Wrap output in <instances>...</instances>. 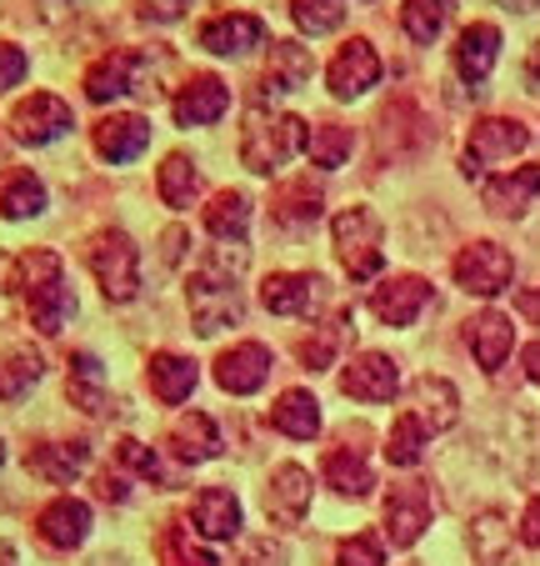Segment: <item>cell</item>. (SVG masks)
Masks as SVG:
<instances>
[{
  "label": "cell",
  "instance_id": "obj_1",
  "mask_svg": "<svg viewBox=\"0 0 540 566\" xmlns=\"http://www.w3.org/2000/svg\"><path fill=\"white\" fill-rule=\"evenodd\" d=\"M245 241H221L201 266L191 271V286H186V301H191V321L201 336H215L225 326H241L245 301H241V271H245Z\"/></svg>",
  "mask_w": 540,
  "mask_h": 566
},
{
  "label": "cell",
  "instance_id": "obj_2",
  "mask_svg": "<svg viewBox=\"0 0 540 566\" xmlns=\"http://www.w3.org/2000/svg\"><path fill=\"white\" fill-rule=\"evenodd\" d=\"M296 150H306V120L286 116V111L255 106L241 126V160L255 176H276Z\"/></svg>",
  "mask_w": 540,
  "mask_h": 566
},
{
  "label": "cell",
  "instance_id": "obj_3",
  "mask_svg": "<svg viewBox=\"0 0 540 566\" xmlns=\"http://www.w3.org/2000/svg\"><path fill=\"white\" fill-rule=\"evenodd\" d=\"M15 286H21L25 306H31V321L45 336H55L65 321L75 316V296H71V286H65V266L55 251H31V256H21Z\"/></svg>",
  "mask_w": 540,
  "mask_h": 566
},
{
  "label": "cell",
  "instance_id": "obj_4",
  "mask_svg": "<svg viewBox=\"0 0 540 566\" xmlns=\"http://www.w3.org/2000/svg\"><path fill=\"white\" fill-rule=\"evenodd\" d=\"M330 241H336L340 266L350 271V281H371L385 266V226L375 211L366 206H346V211L330 221Z\"/></svg>",
  "mask_w": 540,
  "mask_h": 566
},
{
  "label": "cell",
  "instance_id": "obj_5",
  "mask_svg": "<svg viewBox=\"0 0 540 566\" xmlns=\"http://www.w3.org/2000/svg\"><path fill=\"white\" fill-rule=\"evenodd\" d=\"M85 266L96 271L106 301H136L140 296V251L126 231H100L85 247Z\"/></svg>",
  "mask_w": 540,
  "mask_h": 566
},
{
  "label": "cell",
  "instance_id": "obj_6",
  "mask_svg": "<svg viewBox=\"0 0 540 566\" xmlns=\"http://www.w3.org/2000/svg\"><path fill=\"white\" fill-rule=\"evenodd\" d=\"M451 276H456V286L466 291V296L490 301V296H500V291H510V281H516V256H510L506 247H496V241H470V247L451 261Z\"/></svg>",
  "mask_w": 540,
  "mask_h": 566
},
{
  "label": "cell",
  "instance_id": "obj_7",
  "mask_svg": "<svg viewBox=\"0 0 540 566\" xmlns=\"http://www.w3.org/2000/svg\"><path fill=\"white\" fill-rule=\"evenodd\" d=\"M526 146H530V130L520 126L516 116H486V120H476V126H470L466 166H460V171L476 176V171H486V166H496V160L520 156Z\"/></svg>",
  "mask_w": 540,
  "mask_h": 566
},
{
  "label": "cell",
  "instance_id": "obj_8",
  "mask_svg": "<svg viewBox=\"0 0 540 566\" xmlns=\"http://www.w3.org/2000/svg\"><path fill=\"white\" fill-rule=\"evenodd\" d=\"M435 516V502H431V486L425 481H395L391 496H385V536L391 546H415L425 536Z\"/></svg>",
  "mask_w": 540,
  "mask_h": 566
},
{
  "label": "cell",
  "instance_id": "obj_9",
  "mask_svg": "<svg viewBox=\"0 0 540 566\" xmlns=\"http://www.w3.org/2000/svg\"><path fill=\"white\" fill-rule=\"evenodd\" d=\"M71 126H75L71 106H65L61 96H51V91H35V96H25L21 106L11 111V136L21 140V146H51V140H61Z\"/></svg>",
  "mask_w": 540,
  "mask_h": 566
},
{
  "label": "cell",
  "instance_id": "obj_10",
  "mask_svg": "<svg viewBox=\"0 0 540 566\" xmlns=\"http://www.w3.org/2000/svg\"><path fill=\"white\" fill-rule=\"evenodd\" d=\"M340 391H346L350 401L381 407V401H391V396L401 391V366H395V356H385V352H360L356 361L340 371Z\"/></svg>",
  "mask_w": 540,
  "mask_h": 566
},
{
  "label": "cell",
  "instance_id": "obj_11",
  "mask_svg": "<svg viewBox=\"0 0 540 566\" xmlns=\"http://www.w3.org/2000/svg\"><path fill=\"white\" fill-rule=\"evenodd\" d=\"M375 81H381V55H375L371 41H360V35L340 45L336 61L326 65V86H330V96H336V101L366 96Z\"/></svg>",
  "mask_w": 540,
  "mask_h": 566
},
{
  "label": "cell",
  "instance_id": "obj_12",
  "mask_svg": "<svg viewBox=\"0 0 540 566\" xmlns=\"http://www.w3.org/2000/svg\"><path fill=\"white\" fill-rule=\"evenodd\" d=\"M140 65H146V55H136V51L100 55V61L85 71V96L96 101V106H106V101L126 96V91H140V96H150V86H146V75H140Z\"/></svg>",
  "mask_w": 540,
  "mask_h": 566
},
{
  "label": "cell",
  "instance_id": "obj_13",
  "mask_svg": "<svg viewBox=\"0 0 540 566\" xmlns=\"http://www.w3.org/2000/svg\"><path fill=\"white\" fill-rule=\"evenodd\" d=\"M271 371H276V356H271V346H261V342H241L215 361V381H221V391H231V396L261 391V386L271 381Z\"/></svg>",
  "mask_w": 540,
  "mask_h": 566
},
{
  "label": "cell",
  "instance_id": "obj_14",
  "mask_svg": "<svg viewBox=\"0 0 540 566\" xmlns=\"http://www.w3.org/2000/svg\"><path fill=\"white\" fill-rule=\"evenodd\" d=\"M306 512H310V471L286 461V467H276L271 481H265V516L276 526H300Z\"/></svg>",
  "mask_w": 540,
  "mask_h": 566
},
{
  "label": "cell",
  "instance_id": "obj_15",
  "mask_svg": "<svg viewBox=\"0 0 540 566\" xmlns=\"http://www.w3.org/2000/svg\"><path fill=\"white\" fill-rule=\"evenodd\" d=\"M261 301L276 316H310L326 301V281L310 276V271H276V276L261 281Z\"/></svg>",
  "mask_w": 540,
  "mask_h": 566
},
{
  "label": "cell",
  "instance_id": "obj_16",
  "mask_svg": "<svg viewBox=\"0 0 540 566\" xmlns=\"http://www.w3.org/2000/svg\"><path fill=\"white\" fill-rule=\"evenodd\" d=\"M431 306V281L425 276H391L371 291V316L381 326H411Z\"/></svg>",
  "mask_w": 540,
  "mask_h": 566
},
{
  "label": "cell",
  "instance_id": "obj_17",
  "mask_svg": "<svg viewBox=\"0 0 540 566\" xmlns=\"http://www.w3.org/2000/svg\"><path fill=\"white\" fill-rule=\"evenodd\" d=\"M466 342H470V356L480 361V371L496 376L510 361V352H516V326H510L506 311H480V316L466 321Z\"/></svg>",
  "mask_w": 540,
  "mask_h": 566
},
{
  "label": "cell",
  "instance_id": "obj_18",
  "mask_svg": "<svg viewBox=\"0 0 540 566\" xmlns=\"http://www.w3.org/2000/svg\"><path fill=\"white\" fill-rule=\"evenodd\" d=\"M225 111H231V91H225V81H215V75H191L186 86H180V96L170 101V116H176V126H211V120H221Z\"/></svg>",
  "mask_w": 540,
  "mask_h": 566
},
{
  "label": "cell",
  "instance_id": "obj_19",
  "mask_svg": "<svg viewBox=\"0 0 540 566\" xmlns=\"http://www.w3.org/2000/svg\"><path fill=\"white\" fill-rule=\"evenodd\" d=\"M310 75H316V55H310V45L271 41V61H265V75H261L265 96H290V91L310 86Z\"/></svg>",
  "mask_w": 540,
  "mask_h": 566
},
{
  "label": "cell",
  "instance_id": "obj_20",
  "mask_svg": "<svg viewBox=\"0 0 540 566\" xmlns=\"http://www.w3.org/2000/svg\"><path fill=\"white\" fill-rule=\"evenodd\" d=\"M201 45L211 55H245L251 45H265V21L251 11H221L201 25Z\"/></svg>",
  "mask_w": 540,
  "mask_h": 566
},
{
  "label": "cell",
  "instance_id": "obj_21",
  "mask_svg": "<svg viewBox=\"0 0 540 566\" xmlns=\"http://www.w3.org/2000/svg\"><path fill=\"white\" fill-rule=\"evenodd\" d=\"M405 411H415V417L425 421V431L435 437V431H451L460 421V396L445 376H415L411 381V407Z\"/></svg>",
  "mask_w": 540,
  "mask_h": 566
},
{
  "label": "cell",
  "instance_id": "obj_22",
  "mask_svg": "<svg viewBox=\"0 0 540 566\" xmlns=\"http://www.w3.org/2000/svg\"><path fill=\"white\" fill-rule=\"evenodd\" d=\"M35 532H41V542L55 546V552H75V546L91 536V506L75 502V496H55V502L35 516Z\"/></svg>",
  "mask_w": 540,
  "mask_h": 566
},
{
  "label": "cell",
  "instance_id": "obj_23",
  "mask_svg": "<svg viewBox=\"0 0 540 566\" xmlns=\"http://www.w3.org/2000/svg\"><path fill=\"white\" fill-rule=\"evenodd\" d=\"M451 61H456V71H460V81H466V86H480V81L496 71V61H500V31L490 21L466 25Z\"/></svg>",
  "mask_w": 540,
  "mask_h": 566
},
{
  "label": "cell",
  "instance_id": "obj_24",
  "mask_svg": "<svg viewBox=\"0 0 540 566\" xmlns=\"http://www.w3.org/2000/svg\"><path fill=\"white\" fill-rule=\"evenodd\" d=\"M191 522L205 542H235L241 536V502L225 486H205L191 502Z\"/></svg>",
  "mask_w": 540,
  "mask_h": 566
},
{
  "label": "cell",
  "instance_id": "obj_25",
  "mask_svg": "<svg viewBox=\"0 0 540 566\" xmlns=\"http://www.w3.org/2000/svg\"><path fill=\"white\" fill-rule=\"evenodd\" d=\"M540 196V166H516L506 176H490L480 186V201L496 216H526V206Z\"/></svg>",
  "mask_w": 540,
  "mask_h": 566
},
{
  "label": "cell",
  "instance_id": "obj_26",
  "mask_svg": "<svg viewBox=\"0 0 540 566\" xmlns=\"http://www.w3.org/2000/svg\"><path fill=\"white\" fill-rule=\"evenodd\" d=\"M150 146V120L146 116H106L96 126V150L110 166H126Z\"/></svg>",
  "mask_w": 540,
  "mask_h": 566
},
{
  "label": "cell",
  "instance_id": "obj_27",
  "mask_svg": "<svg viewBox=\"0 0 540 566\" xmlns=\"http://www.w3.org/2000/svg\"><path fill=\"white\" fill-rule=\"evenodd\" d=\"M85 461H91V447H85V441H45V447L25 451V467H31L41 481H51V486L75 481L85 471Z\"/></svg>",
  "mask_w": 540,
  "mask_h": 566
},
{
  "label": "cell",
  "instance_id": "obj_28",
  "mask_svg": "<svg viewBox=\"0 0 540 566\" xmlns=\"http://www.w3.org/2000/svg\"><path fill=\"white\" fill-rule=\"evenodd\" d=\"M150 391H156V401H166V407H180L186 396L195 391V381H201V371H195L191 356L180 352H156L150 356Z\"/></svg>",
  "mask_w": 540,
  "mask_h": 566
},
{
  "label": "cell",
  "instance_id": "obj_29",
  "mask_svg": "<svg viewBox=\"0 0 540 566\" xmlns=\"http://www.w3.org/2000/svg\"><path fill=\"white\" fill-rule=\"evenodd\" d=\"M221 427H215L205 411H191V417H180L176 427H170V451H176L180 461H191V467H201V461H215L221 457Z\"/></svg>",
  "mask_w": 540,
  "mask_h": 566
},
{
  "label": "cell",
  "instance_id": "obj_30",
  "mask_svg": "<svg viewBox=\"0 0 540 566\" xmlns=\"http://www.w3.org/2000/svg\"><path fill=\"white\" fill-rule=\"evenodd\" d=\"M271 427L290 441L320 437V401L306 391V386H290V391H280L276 407H271Z\"/></svg>",
  "mask_w": 540,
  "mask_h": 566
},
{
  "label": "cell",
  "instance_id": "obj_31",
  "mask_svg": "<svg viewBox=\"0 0 540 566\" xmlns=\"http://www.w3.org/2000/svg\"><path fill=\"white\" fill-rule=\"evenodd\" d=\"M320 186L310 181V176H296V181H286L276 191V201H271V216H276L280 226H290V231H306V226L320 221Z\"/></svg>",
  "mask_w": 540,
  "mask_h": 566
},
{
  "label": "cell",
  "instance_id": "obj_32",
  "mask_svg": "<svg viewBox=\"0 0 540 566\" xmlns=\"http://www.w3.org/2000/svg\"><path fill=\"white\" fill-rule=\"evenodd\" d=\"M156 191H160V201H166L170 211H191V201L201 196V171H195V160L186 156V150H176V156L160 160Z\"/></svg>",
  "mask_w": 540,
  "mask_h": 566
},
{
  "label": "cell",
  "instance_id": "obj_33",
  "mask_svg": "<svg viewBox=\"0 0 540 566\" xmlns=\"http://www.w3.org/2000/svg\"><path fill=\"white\" fill-rule=\"evenodd\" d=\"M65 391H71V407L91 411V417L106 411V366H100L91 352H75L71 376H65Z\"/></svg>",
  "mask_w": 540,
  "mask_h": 566
},
{
  "label": "cell",
  "instance_id": "obj_34",
  "mask_svg": "<svg viewBox=\"0 0 540 566\" xmlns=\"http://www.w3.org/2000/svg\"><path fill=\"white\" fill-rule=\"evenodd\" d=\"M45 211V186L31 171H6L0 176V216L6 221H25V216Z\"/></svg>",
  "mask_w": 540,
  "mask_h": 566
},
{
  "label": "cell",
  "instance_id": "obj_35",
  "mask_svg": "<svg viewBox=\"0 0 540 566\" xmlns=\"http://www.w3.org/2000/svg\"><path fill=\"white\" fill-rule=\"evenodd\" d=\"M326 486L330 492H340V496H371V486H375V476H371V467H366V457H360L356 447H340V451H330L326 457Z\"/></svg>",
  "mask_w": 540,
  "mask_h": 566
},
{
  "label": "cell",
  "instance_id": "obj_36",
  "mask_svg": "<svg viewBox=\"0 0 540 566\" xmlns=\"http://www.w3.org/2000/svg\"><path fill=\"white\" fill-rule=\"evenodd\" d=\"M245 226H251V196L245 191H221L205 206V231L215 241H245Z\"/></svg>",
  "mask_w": 540,
  "mask_h": 566
},
{
  "label": "cell",
  "instance_id": "obj_37",
  "mask_svg": "<svg viewBox=\"0 0 540 566\" xmlns=\"http://www.w3.org/2000/svg\"><path fill=\"white\" fill-rule=\"evenodd\" d=\"M456 15V0H405L401 6V31L411 35L415 45H431L435 35L451 25Z\"/></svg>",
  "mask_w": 540,
  "mask_h": 566
},
{
  "label": "cell",
  "instance_id": "obj_38",
  "mask_svg": "<svg viewBox=\"0 0 540 566\" xmlns=\"http://www.w3.org/2000/svg\"><path fill=\"white\" fill-rule=\"evenodd\" d=\"M425 447H431L425 421L415 417V411H401V417L391 421V437H385V461H391V467H421Z\"/></svg>",
  "mask_w": 540,
  "mask_h": 566
},
{
  "label": "cell",
  "instance_id": "obj_39",
  "mask_svg": "<svg viewBox=\"0 0 540 566\" xmlns=\"http://www.w3.org/2000/svg\"><path fill=\"white\" fill-rule=\"evenodd\" d=\"M470 556L480 566H500L510 556V516L506 512H480L470 522Z\"/></svg>",
  "mask_w": 540,
  "mask_h": 566
},
{
  "label": "cell",
  "instance_id": "obj_40",
  "mask_svg": "<svg viewBox=\"0 0 540 566\" xmlns=\"http://www.w3.org/2000/svg\"><path fill=\"white\" fill-rule=\"evenodd\" d=\"M350 146H356L350 126H336V120L306 126V156H310V166H320V171H336V166H346Z\"/></svg>",
  "mask_w": 540,
  "mask_h": 566
},
{
  "label": "cell",
  "instance_id": "obj_41",
  "mask_svg": "<svg viewBox=\"0 0 540 566\" xmlns=\"http://www.w3.org/2000/svg\"><path fill=\"white\" fill-rule=\"evenodd\" d=\"M350 332H356V316H350V311H336L326 326H316V336H306V342H300V361H306L310 371H326V366L336 361V352L346 346Z\"/></svg>",
  "mask_w": 540,
  "mask_h": 566
},
{
  "label": "cell",
  "instance_id": "obj_42",
  "mask_svg": "<svg viewBox=\"0 0 540 566\" xmlns=\"http://www.w3.org/2000/svg\"><path fill=\"white\" fill-rule=\"evenodd\" d=\"M41 352L31 346H11V352H0V401H21L35 381H41Z\"/></svg>",
  "mask_w": 540,
  "mask_h": 566
},
{
  "label": "cell",
  "instance_id": "obj_43",
  "mask_svg": "<svg viewBox=\"0 0 540 566\" xmlns=\"http://www.w3.org/2000/svg\"><path fill=\"white\" fill-rule=\"evenodd\" d=\"M290 21L306 35H330L346 21V6L340 0H290Z\"/></svg>",
  "mask_w": 540,
  "mask_h": 566
},
{
  "label": "cell",
  "instance_id": "obj_44",
  "mask_svg": "<svg viewBox=\"0 0 540 566\" xmlns=\"http://www.w3.org/2000/svg\"><path fill=\"white\" fill-rule=\"evenodd\" d=\"M336 566H385V542L375 532H360L336 546Z\"/></svg>",
  "mask_w": 540,
  "mask_h": 566
},
{
  "label": "cell",
  "instance_id": "obj_45",
  "mask_svg": "<svg viewBox=\"0 0 540 566\" xmlns=\"http://www.w3.org/2000/svg\"><path fill=\"white\" fill-rule=\"evenodd\" d=\"M116 457L126 461V467L136 471V476H146V481H160V486H170V471L160 467V457H156L150 447H140V441H130V437H126V441L116 447Z\"/></svg>",
  "mask_w": 540,
  "mask_h": 566
},
{
  "label": "cell",
  "instance_id": "obj_46",
  "mask_svg": "<svg viewBox=\"0 0 540 566\" xmlns=\"http://www.w3.org/2000/svg\"><path fill=\"white\" fill-rule=\"evenodd\" d=\"M235 566H286V546L271 542V536H251L235 552Z\"/></svg>",
  "mask_w": 540,
  "mask_h": 566
},
{
  "label": "cell",
  "instance_id": "obj_47",
  "mask_svg": "<svg viewBox=\"0 0 540 566\" xmlns=\"http://www.w3.org/2000/svg\"><path fill=\"white\" fill-rule=\"evenodd\" d=\"M25 71H31V61H25L21 45H6V41H0V91L21 86V75H25Z\"/></svg>",
  "mask_w": 540,
  "mask_h": 566
},
{
  "label": "cell",
  "instance_id": "obj_48",
  "mask_svg": "<svg viewBox=\"0 0 540 566\" xmlns=\"http://www.w3.org/2000/svg\"><path fill=\"white\" fill-rule=\"evenodd\" d=\"M166 546H170V556L176 562H191V566H215V556L211 552H201V546H191L186 536H180V526H170L166 532Z\"/></svg>",
  "mask_w": 540,
  "mask_h": 566
},
{
  "label": "cell",
  "instance_id": "obj_49",
  "mask_svg": "<svg viewBox=\"0 0 540 566\" xmlns=\"http://www.w3.org/2000/svg\"><path fill=\"white\" fill-rule=\"evenodd\" d=\"M186 6L191 0H140V15H150V21H180Z\"/></svg>",
  "mask_w": 540,
  "mask_h": 566
},
{
  "label": "cell",
  "instance_id": "obj_50",
  "mask_svg": "<svg viewBox=\"0 0 540 566\" xmlns=\"http://www.w3.org/2000/svg\"><path fill=\"white\" fill-rule=\"evenodd\" d=\"M516 536H520L526 546H540V496H530V506H526V516H520Z\"/></svg>",
  "mask_w": 540,
  "mask_h": 566
},
{
  "label": "cell",
  "instance_id": "obj_51",
  "mask_svg": "<svg viewBox=\"0 0 540 566\" xmlns=\"http://www.w3.org/2000/svg\"><path fill=\"white\" fill-rule=\"evenodd\" d=\"M526 91H540V41L526 55Z\"/></svg>",
  "mask_w": 540,
  "mask_h": 566
},
{
  "label": "cell",
  "instance_id": "obj_52",
  "mask_svg": "<svg viewBox=\"0 0 540 566\" xmlns=\"http://www.w3.org/2000/svg\"><path fill=\"white\" fill-rule=\"evenodd\" d=\"M516 306H520V316L536 321V326H540V291H526V296H520Z\"/></svg>",
  "mask_w": 540,
  "mask_h": 566
},
{
  "label": "cell",
  "instance_id": "obj_53",
  "mask_svg": "<svg viewBox=\"0 0 540 566\" xmlns=\"http://www.w3.org/2000/svg\"><path fill=\"white\" fill-rule=\"evenodd\" d=\"M520 361H526V376H530V381L540 386V342H530V346H526V356H520Z\"/></svg>",
  "mask_w": 540,
  "mask_h": 566
},
{
  "label": "cell",
  "instance_id": "obj_54",
  "mask_svg": "<svg viewBox=\"0 0 540 566\" xmlns=\"http://www.w3.org/2000/svg\"><path fill=\"white\" fill-rule=\"evenodd\" d=\"M500 11H516V15H526V11H536L540 0H496Z\"/></svg>",
  "mask_w": 540,
  "mask_h": 566
},
{
  "label": "cell",
  "instance_id": "obj_55",
  "mask_svg": "<svg viewBox=\"0 0 540 566\" xmlns=\"http://www.w3.org/2000/svg\"><path fill=\"white\" fill-rule=\"evenodd\" d=\"M0 566H21V562H15V546L11 542H0Z\"/></svg>",
  "mask_w": 540,
  "mask_h": 566
},
{
  "label": "cell",
  "instance_id": "obj_56",
  "mask_svg": "<svg viewBox=\"0 0 540 566\" xmlns=\"http://www.w3.org/2000/svg\"><path fill=\"white\" fill-rule=\"evenodd\" d=\"M0 461H6V441H0Z\"/></svg>",
  "mask_w": 540,
  "mask_h": 566
}]
</instances>
